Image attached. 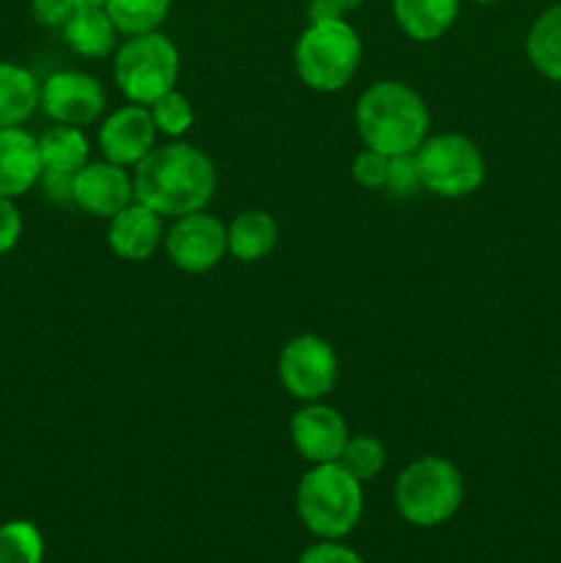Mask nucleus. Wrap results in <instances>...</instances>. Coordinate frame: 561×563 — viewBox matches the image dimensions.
I'll use <instances>...</instances> for the list:
<instances>
[{"label": "nucleus", "instance_id": "obj_21", "mask_svg": "<svg viewBox=\"0 0 561 563\" xmlns=\"http://www.w3.org/2000/svg\"><path fill=\"white\" fill-rule=\"evenodd\" d=\"M526 55L539 75L561 82V3L544 9L528 27Z\"/></svg>", "mask_w": 561, "mask_h": 563}, {"label": "nucleus", "instance_id": "obj_15", "mask_svg": "<svg viewBox=\"0 0 561 563\" xmlns=\"http://www.w3.org/2000/svg\"><path fill=\"white\" fill-rule=\"evenodd\" d=\"M42 179L38 137L22 126H0V196L20 198Z\"/></svg>", "mask_w": 561, "mask_h": 563}, {"label": "nucleus", "instance_id": "obj_20", "mask_svg": "<svg viewBox=\"0 0 561 563\" xmlns=\"http://www.w3.org/2000/svg\"><path fill=\"white\" fill-rule=\"evenodd\" d=\"M42 86L20 64L0 60V126H22L38 108Z\"/></svg>", "mask_w": 561, "mask_h": 563}, {"label": "nucleus", "instance_id": "obj_32", "mask_svg": "<svg viewBox=\"0 0 561 563\" xmlns=\"http://www.w3.org/2000/svg\"><path fill=\"white\" fill-rule=\"evenodd\" d=\"M77 3H94V5H105V0H77Z\"/></svg>", "mask_w": 561, "mask_h": 563}, {"label": "nucleus", "instance_id": "obj_27", "mask_svg": "<svg viewBox=\"0 0 561 563\" xmlns=\"http://www.w3.org/2000/svg\"><path fill=\"white\" fill-rule=\"evenodd\" d=\"M388 165L391 157L363 146L361 152H358V157L352 159V176H355L358 185L366 187V190H383L385 179H388Z\"/></svg>", "mask_w": 561, "mask_h": 563}, {"label": "nucleus", "instance_id": "obj_31", "mask_svg": "<svg viewBox=\"0 0 561 563\" xmlns=\"http://www.w3.org/2000/svg\"><path fill=\"white\" fill-rule=\"evenodd\" d=\"M363 0H311L308 16L314 20H344V14L355 11Z\"/></svg>", "mask_w": 561, "mask_h": 563}, {"label": "nucleus", "instance_id": "obj_2", "mask_svg": "<svg viewBox=\"0 0 561 563\" xmlns=\"http://www.w3.org/2000/svg\"><path fill=\"white\" fill-rule=\"evenodd\" d=\"M355 124L363 146L402 157L416 154L429 135V110L421 93L402 80H380L361 93L355 104Z\"/></svg>", "mask_w": 561, "mask_h": 563}, {"label": "nucleus", "instance_id": "obj_1", "mask_svg": "<svg viewBox=\"0 0 561 563\" xmlns=\"http://www.w3.org/2000/svg\"><path fill=\"white\" fill-rule=\"evenodd\" d=\"M135 198L163 218L201 212L218 190L212 157L190 143L154 146L135 165Z\"/></svg>", "mask_w": 561, "mask_h": 563}, {"label": "nucleus", "instance_id": "obj_17", "mask_svg": "<svg viewBox=\"0 0 561 563\" xmlns=\"http://www.w3.org/2000/svg\"><path fill=\"white\" fill-rule=\"evenodd\" d=\"M42 176H77L82 165L91 163V143L80 126L55 124L38 135Z\"/></svg>", "mask_w": 561, "mask_h": 563}, {"label": "nucleus", "instance_id": "obj_5", "mask_svg": "<svg viewBox=\"0 0 561 563\" xmlns=\"http://www.w3.org/2000/svg\"><path fill=\"white\" fill-rule=\"evenodd\" d=\"M462 495L465 487L460 467L446 456H421L410 462L394 484L396 509L410 526L418 528L449 522L460 511Z\"/></svg>", "mask_w": 561, "mask_h": 563}, {"label": "nucleus", "instance_id": "obj_12", "mask_svg": "<svg viewBox=\"0 0 561 563\" xmlns=\"http://www.w3.org/2000/svg\"><path fill=\"white\" fill-rule=\"evenodd\" d=\"M154 141H157V126L146 104H124L99 126V148L105 159L124 168H135L152 152Z\"/></svg>", "mask_w": 561, "mask_h": 563}, {"label": "nucleus", "instance_id": "obj_30", "mask_svg": "<svg viewBox=\"0 0 561 563\" xmlns=\"http://www.w3.org/2000/svg\"><path fill=\"white\" fill-rule=\"evenodd\" d=\"M297 563H363V559L336 539H322L319 544L308 548Z\"/></svg>", "mask_w": 561, "mask_h": 563}, {"label": "nucleus", "instance_id": "obj_14", "mask_svg": "<svg viewBox=\"0 0 561 563\" xmlns=\"http://www.w3.org/2000/svg\"><path fill=\"white\" fill-rule=\"evenodd\" d=\"M165 240L163 214L135 201L108 220V245L124 262H146Z\"/></svg>", "mask_w": 561, "mask_h": 563}, {"label": "nucleus", "instance_id": "obj_18", "mask_svg": "<svg viewBox=\"0 0 561 563\" xmlns=\"http://www.w3.org/2000/svg\"><path fill=\"white\" fill-rule=\"evenodd\" d=\"M462 0H394V16L413 42L446 36L460 16Z\"/></svg>", "mask_w": 561, "mask_h": 563}, {"label": "nucleus", "instance_id": "obj_11", "mask_svg": "<svg viewBox=\"0 0 561 563\" xmlns=\"http://www.w3.org/2000/svg\"><path fill=\"white\" fill-rule=\"evenodd\" d=\"M289 438L302 460L311 465H328V462H339L350 440V427L336 407L324 401H308L292 416Z\"/></svg>", "mask_w": 561, "mask_h": 563}, {"label": "nucleus", "instance_id": "obj_19", "mask_svg": "<svg viewBox=\"0 0 561 563\" xmlns=\"http://www.w3.org/2000/svg\"><path fill=\"white\" fill-rule=\"evenodd\" d=\"M226 234H229L231 256L245 264H253L262 262V258H267L275 251L280 231L270 212H264V209H245V212H240L226 225Z\"/></svg>", "mask_w": 561, "mask_h": 563}, {"label": "nucleus", "instance_id": "obj_28", "mask_svg": "<svg viewBox=\"0 0 561 563\" xmlns=\"http://www.w3.org/2000/svg\"><path fill=\"white\" fill-rule=\"evenodd\" d=\"M77 5V0H31V14L44 27H64Z\"/></svg>", "mask_w": 561, "mask_h": 563}, {"label": "nucleus", "instance_id": "obj_16", "mask_svg": "<svg viewBox=\"0 0 561 563\" xmlns=\"http://www.w3.org/2000/svg\"><path fill=\"white\" fill-rule=\"evenodd\" d=\"M61 31H64L72 53L82 55V58H105V55H110L116 49V36H119V27L110 20L108 9L94 3L77 5L75 14L69 16V22Z\"/></svg>", "mask_w": 561, "mask_h": 563}, {"label": "nucleus", "instance_id": "obj_29", "mask_svg": "<svg viewBox=\"0 0 561 563\" xmlns=\"http://www.w3.org/2000/svg\"><path fill=\"white\" fill-rule=\"evenodd\" d=\"M22 236V214L16 209L14 198L0 196V256L14 251Z\"/></svg>", "mask_w": 561, "mask_h": 563}, {"label": "nucleus", "instance_id": "obj_23", "mask_svg": "<svg viewBox=\"0 0 561 563\" xmlns=\"http://www.w3.org/2000/svg\"><path fill=\"white\" fill-rule=\"evenodd\" d=\"M44 539L33 522L11 520L0 526V563H42Z\"/></svg>", "mask_w": 561, "mask_h": 563}, {"label": "nucleus", "instance_id": "obj_25", "mask_svg": "<svg viewBox=\"0 0 561 563\" xmlns=\"http://www.w3.org/2000/svg\"><path fill=\"white\" fill-rule=\"evenodd\" d=\"M148 113H152L157 132H163V135L168 137L185 135V132L193 126V119H196L190 99H187L182 91H176V88H170L168 93L154 99V102L148 104Z\"/></svg>", "mask_w": 561, "mask_h": 563}, {"label": "nucleus", "instance_id": "obj_4", "mask_svg": "<svg viewBox=\"0 0 561 563\" xmlns=\"http://www.w3.org/2000/svg\"><path fill=\"white\" fill-rule=\"evenodd\" d=\"M363 44L346 20H314L295 44V71L311 91L336 93L355 77Z\"/></svg>", "mask_w": 561, "mask_h": 563}, {"label": "nucleus", "instance_id": "obj_3", "mask_svg": "<svg viewBox=\"0 0 561 563\" xmlns=\"http://www.w3.org/2000/svg\"><path fill=\"white\" fill-rule=\"evenodd\" d=\"M297 515L319 539H344L363 515V484L339 462L314 465L297 487Z\"/></svg>", "mask_w": 561, "mask_h": 563}, {"label": "nucleus", "instance_id": "obj_33", "mask_svg": "<svg viewBox=\"0 0 561 563\" xmlns=\"http://www.w3.org/2000/svg\"><path fill=\"white\" fill-rule=\"evenodd\" d=\"M473 3H479V5H490V3H495V0H473Z\"/></svg>", "mask_w": 561, "mask_h": 563}, {"label": "nucleus", "instance_id": "obj_8", "mask_svg": "<svg viewBox=\"0 0 561 563\" xmlns=\"http://www.w3.org/2000/svg\"><path fill=\"white\" fill-rule=\"evenodd\" d=\"M278 379L297 401H322L339 379V357L319 335H297L280 350Z\"/></svg>", "mask_w": 561, "mask_h": 563}, {"label": "nucleus", "instance_id": "obj_22", "mask_svg": "<svg viewBox=\"0 0 561 563\" xmlns=\"http://www.w3.org/2000/svg\"><path fill=\"white\" fill-rule=\"evenodd\" d=\"M105 9L119 33L130 38L160 31L170 14V0H105Z\"/></svg>", "mask_w": 561, "mask_h": 563}, {"label": "nucleus", "instance_id": "obj_6", "mask_svg": "<svg viewBox=\"0 0 561 563\" xmlns=\"http://www.w3.org/2000/svg\"><path fill=\"white\" fill-rule=\"evenodd\" d=\"M182 58L176 44L165 33H143L130 36L119 49L113 60V80L119 91L132 104H152L179 80Z\"/></svg>", "mask_w": 561, "mask_h": 563}, {"label": "nucleus", "instance_id": "obj_9", "mask_svg": "<svg viewBox=\"0 0 561 563\" xmlns=\"http://www.w3.org/2000/svg\"><path fill=\"white\" fill-rule=\"evenodd\" d=\"M163 245L174 267H179L182 273L201 275L223 262L229 253V234H226L223 220L201 209V212L174 218L170 229L165 231Z\"/></svg>", "mask_w": 561, "mask_h": 563}, {"label": "nucleus", "instance_id": "obj_26", "mask_svg": "<svg viewBox=\"0 0 561 563\" xmlns=\"http://www.w3.org/2000/svg\"><path fill=\"white\" fill-rule=\"evenodd\" d=\"M383 190L394 198H410V196H416V190H424L421 176H418L416 154L391 157L388 179H385Z\"/></svg>", "mask_w": 561, "mask_h": 563}, {"label": "nucleus", "instance_id": "obj_7", "mask_svg": "<svg viewBox=\"0 0 561 563\" xmlns=\"http://www.w3.org/2000/svg\"><path fill=\"white\" fill-rule=\"evenodd\" d=\"M416 165L424 190L440 198L471 196L487 176L482 148L460 132L427 135V141L416 148Z\"/></svg>", "mask_w": 561, "mask_h": 563}, {"label": "nucleus", "instance_id": "obj_13", "mask_svg": "<svg viewBox=\"0 0 561 563\" xmlns=\"http://www.w3.org/2000/svg\"><path fill=\"white\" fill-rule=\"evenodd\" d=\"M72 198L82 212L110 220L135 201V181L127 174L124 165H116L110 159L88 163L82 165V170H77Z\"/></svg>", "mask_w": 561, "mask_h": 563}, {"label": "nucleus", "instance_id": "obj_24", "mask_svg": "<svg viewBox=\"0 0 561 563\" xmlns=\"http://www.w3.org/2000/svg\"><path fill=\"white\" fill-rule=\"evenodd\" d=\"M385 460H388V454H385L383 440H377L374 434H350V440H346L344 451L339 456V465L363 484L380 476V471L385 467Z\"/></svg>", "mask_w": 561, "mask_h": 563}, {"label": "nucleus", "instance_id": "obj_10", "mask_svg": "<svg viewBox=\"0 0 561 563\" xmlns=\"http://www.w3.org/2000/svg\"><path fill=\"white\" fill-rule=\"evenodd\" d=\"M108 104V93L99 77L88 75V71L64 69L50 75L42 82V99L38 108L55 121V124L69 126H86L94 124L99 115L105 113Z\"/></svg>", "mask_w": 561, "mask_h": 563}]
</instances>
